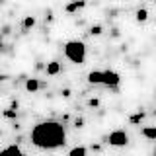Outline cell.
Here are the masks:
<instances>
[{"label": "cell", "mask_w": 156, "mask_h": 156, "mask_svg": "<svg viewBox=\"0 0 156 156\" xmlns=\"http://www.w3.org/2000/svg\"><path fill=\"white\" fill-rule=\"evenodd\" d=\"M58 72H61V65H58L57 61H51L47 65V74L49 76H55V74H58Z\"/></svg>", "instance_id": "cell-7"}, {"label": "cell", "mask_w": 156, "mask_h": 156, "mask_svg": "<svg viewBox=\"0 0 156 156\" xmlns=\"http://www.w3.org/2000/svg\"><path fill=\"white\" fill-rule=\"evenodd\" d=\"M88 82L90 84H101V86L117 88L121 82V76L113 70H92L88 74Z\"/></svg>", "instance_id": "cell-2"}, {"label": "cell", "mask_w": 156, "mask_h": 156, "mask_svg": "<svg viewBox=\"0 0 156 156\" xmlns=\"http://www.w3.org/2000/svg\"><path fill=\"white\" fill-rule=\"evenodd\" d=\"M0 156H26L20 150V146H16V144H10V146H6V148H2L0 150Z\"/></svg>", "instance_id": "cell-5"}, {"label": "cell", "mask_w": 156, "mask_h": 156, "mask_svg": "<svg viewBox=\"0 0 156 156\" xmlns=\"http://www.w3.org/2000/svg\"><path fill=\"white\" fill-rule=\"evenodd\" d=\"M65 57L74 65H82L86 61V45L82 41H66Z\"/></svg>", "instance_id": "cell-3"}, {"label": "cell", "mask_w": 156, "mask_h": 156, "mask_svg": "<svg viewBox=\"0 0 156 156\" xmlns=\"http://www.w3.org/2000/svg\"><path fill=\"white\" fill-rule=\"evenodd\" d=\"M154 2H156V0H154Z\"/></svg>", "instance_id": "cell-16"}, {"label": "cell", "mask_w": 156, "mask_h": 156, "mask_svg": "<svg viewBox=\"0 0 156 156\" xmlns=\"http://www.w3.org/2000/svg\"><path fill=\"white\" fill-rule=\"evenodd\" d=\"M143 136H146V139H150V140H156V127H144Z\"/></svg>", "instance_id": "cell-9"}, {"label": "cell", "mask_w": 156, "mask_h": 156, "mask_svg": "<svg viewBox=\"0 0 156 156\" xmlns=\"http://www.w3.org/2000/svg\"><path fill=\"white\" fill-rule=\"evenodd\" d=\"M68 156H88V150H86V146H74L68 152Z\"/></svg>", "instance_id": "cell-10"}, {"label": "cell", "mask_w": 156, "mask_h": 156, "mask_svg": "<svg viewBox=\"0 0 156 156\" xmlns=\"http://www.w3.org/2000/svg\"><path fill=\"white\" fill-rule=\"evenodd\" d=\"M90 33H92V35H100V33H101V26H94L90 29Z\"/></svg>", "instance_id": "cell-14"}, {"label": "cell", "mask_w": 156, "mask_h": 156, "mask_svg": "<svg viewBox=\"0 0 156 156\" xmlns=\"http://www.w3.org/2000/svg\"><path fill=\"white\" fill-rule=\"evenodd\" d=\"M84 4H86L84 0H74V2H70V4H66V6H65V12L66 14H72V12H76V10H80Z\"/></svg>", "instance_id": "cell-6"}, {"label": "cell", "mask_w": 156, "mask_h": 156, "mask_svg": "<svg viewBox=\"0 0 156 156\" xmlns=\"http://www.w3.org/2000/svg\"><path fill=\"white\" fill-rule=\"evenodd\" d=\"M39 86H41V84H39L37 78H29V80L26 82V90H27V92H37Z\"/></svg>", "instance_id": "cell-8"}, {"label": "cell", "mask_w": 156, "mask_h": 156, "mask_svg": "<svg viewBox=\"0 0 156 156\" xmlns=\"http://www.w3.org/2000/svg\"><path fill=\"white\" fill-rule=\"evenodd\" d=\"M148 20V12L144 8H139L136 10V22H146Z\"/></svg>", "instance_id": "cell-11"}, {"label": "cell", "mask_w": 156, "mask_h": 156, "mask_svg": "<svg viewBox=\"0 0 156 156\" xmlns=\"http://www.w3.org/2000/svg\"><path fill=\"white\" fill-rule=\"evenodd\" d=\"M107 143H109L111 146H125L127 143H129V135L125 133V131H111L109 136H107Z\"/></svg>", "instance_id": "cell-4"}, {"label": "cell", "mask_w": 156, "mask_h": 156, "mask_svg": "<svg viewBox=\"0 0 156 156\" xmlns=\"http://www.w3.org/2000/svg\"><path fill=\"white\" fill-rule=\"evenodd\" d=\"M33 26H35V18H33V16H27L26 20H23V29H29Z\"/></svg>", "instance_id": "cell-12"}, {"label": "cell", "mask_w": 156, "mask_h": 156, "mask_svg": "<svg viewBox=\"0 0 156 156\" xmlns=\"http://www.w3.org/2000/svg\"><path fill=\"white\" fill-rule=\"evenodd\" d=\"M0 49H2V35H0Z\"/></svg>", "instance_id": "cell-15"}, {"label": "cell", "mask_w": 156, "mask_h": 156, "mask_svg": "<svg viewBox=\"0 0 156 156\" xmlns=\"http://www.w3.org/2000/svg\"><path fill=\"white\" fill-rule=\"evenodd\" d=\"M143 119H144V113H135V115H131V117H129L131 123H140Z\"/></svg>", "instance_id": "cell-13"}, {"label": "cell", "mask_w": 156, "mask_h": 156, "mask_svg": "<svg viewBox=\"0 0 156 156\" xmlns=\"http://www.w3.org/2000/svg\"><path fill=\"white\" fill-rule=\"evenodd\" d=\"M31 143L43 150L61 148L66 143V131L57 121H41L31 129Z\"/></svg>", "instance_id": "cell-1"}]
</instances>
